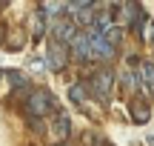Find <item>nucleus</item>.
Returning <instances> with one entry per match:
<instances>
[{"mask_svg":"<svg viewBox=\"0 0 154 146\" xmlns=\"http://www.w3.org/2000/svg\"><path fill=\"white\" fill-rule=\"evenodd\" d=\"M131 118H134V123H149V118H151V112H149V103L143 100V97H137V100L131 103Z\"/></svg>","mask_w":154,"mask_h":146,"instance_id":"nucleus-7","label":"nucleus"},{"mask_svg":"<svg viewBox=\"0 0 154 146\" xmlns=\"http://www.w3.org/2000/svg\"><path fill=\"white\" fill-rule=\"evenodd\" d=\"M66 60H69V46L66 43H51L49 55H46V66L51 72H63L66 69Z\"/></svg>","mask_w":154,"mask_h":146,"instance_id":"nucleus-3","label":"nucleus"},{"mask_svg":"<svg viewBox=\"0 0 154 146\" xmlns=\"http://www.w3.org/2000/svg\"><path fill=\"white\" fill-rule=\"evenodd\" d=\"M86 89H88L86 83H74L72 89H69V97H72V100L77 103V106H80V103H86V95H88Z\"/></svg>","mask_w":154,"mask_h":146,"instance_id":"nucleus-9","label":"nucleus"},{"mask_svg":"<svg viewBox=\"0 0 154 146\" xmlns=\"http://www.w3.org/2000/svg\"><path fill=\"white\" fill-rule=\"evenodd\" d=\"M51 135H54V141H66V138L72 135V120H69V115H66V112H57V115H54Z\"/></svg>","mask_w":154,"mask_h":146,"instance_id":"nucleus-6","label":"nucleus"},{"mask_svg":"<svg viewBox=\"0 0 154 146\" xmlns=\"http://www.w3.org/2000/svg\"><path fill=\"white\" fill-rule=\"evenodd\" d=\"M88 34H91V57H97V60H109L111 55H114V46L106 40V34H97L88 29Z\"/></svg>","mask_w":154,"mask_h":146,"instance_id":"nucleus-4","label":"nucleus"},{"mask_svg":"<svg viewBox=\"0 0 154 146\" xmlns=\"http://www.w3.org/2000/svg\"><path fill=\"white\" fill-rule=\"evenodd\" d=\"M123 86H126L128 92H137V89H140V83H137V78H134L131 72H126V75H123Z\"/></svg>","mask_w":154,"mask_h":146,"instance_id":"nucleus-15","label":"nucleus"},{"mask_svg":"<svg viewBox=\"0 0 154 146\" xmlns=\"http://www.w3.org/2000/svg\"><path fill=\"white\" fill-rule=\"evenodd\" d=\"M9 83L11 86H20V89H29V80L23 78L20 72H9Z\"/></svg>","mask_w":154,"mask_h":146,"instance_id":"nucleus-13","label":"nucleus"},{"mask_svg":"<svg viewBox=\"0 0 154 146\" xmlns=\"http://www.w3.org/2000/svg\"><path fill=\"white\" fill-rule=\"evenodd\" d=\"M32 29H34V37H43V32H46V14H43L40 9H37V14H34Z\"/></svg>","mask_w":154,"mask_h":146,"instance_id":"nucleus-10","label":"nucleus"},{"mask_svg":"<svg viewBox=\"0 0 154 146\" xmlns=\"http://www.w3.org/2000/svg\"><path fill=\"white\" fill-rule=\"evenodd\" d=\"M140 80H143L146 92L154 95V63H143V66H140Z\"/></svg>","mask_w":154,"mask_h":146,"instance_id":"nucleus-8","label":"nucleus"},{"mask_svg":"<svg viewBox=\"0 0 154 146\" xmlns=\"http://www.w3.org/2000/svg\"><path fill=\"white\" fill-rule=\"evenodd\" d=\"M0 43H3V29H0Z\"/></svg>","mask_w":154,"mask_h":146,"instance_id":"nucleus-17","label":"nucleus"},{"mask_svg":"<svg viewBox=\"0 0 154 146\" xmlns=\"http://www.w3.org/2000/svg\"><path fill=\"white\" fill-rule=\"evenodd\" d=\"M149 37H151V40H154V26H151V29H149Z\"/></svg>","mask_w":154,"mask_h":146,"instance_id":"nucleus-16","label":"nucleus"},{"mask_svg":"<svg viewBox=\"0 0 154 146\" xmlns=\"http://www.w3.org/2000/svg\"><path fill=\"white\" fill-rule=\"evenodd\" d=\"M26 112H32L34 118H46V115H51V112H60L57 109V100H54V95L51 92H46V89H32V95L26 97Z\"/></svg>","mask_w":154,"mask_h":146,"instance_id":"nucleus-1","label":"nucleus"},{"mask_svg":"<svg viewBox=\"0 0 154 146\" xmlns=\"http://www.w3.org/2000/svg\"><path fill=\"white\" fill-rule=\"evenodd\" d=\"M83 143H86V146H103V135H97V132H86V135H83Z\"/></svg>","mask_w":154,"mask_h":146,"instance_id":"nucleus-14","label":"nucleus"},{"mask_svg":"<svg viewBox=\"0 0 154 146\" xmlns=\"http://www.w3.org/2000/svg\"><path fill=\"white\" fill-rule=\"evenodd\" d=\"M69 49H72L74 57H83V60H86V57H91V34H88V32H77V37L72 40V46H69Z\"/></svg>","mask_w":154,"mask_h":146,"instance_id":"nucleus-5","label":"nucleus"},{"mask_svg":"<svg viewBox=\"0 0 154 146\" xmlns=\"http://www.w3.org/2000/svg\"><path fill=\"white\" fill-rule=\"evenodd\" d=\"M63 9H66L63 3H40V11L43 14H60Z\"/></svg>","mask_w":154,"mask_h":146,"instance_id":"nucleus-12","label":"nucleus"},{"mask_svg":"<svg viewBox=\"0 0 154 146\" xmlns=\"http://www.w3.org/2000/svg\"><path fill=\"white\" fill-rule=\"evenodd\" d=\"M111 83H114V75H111V69H100L97 75H94L91 80H88V92H91L94 97H97L100 103H109L111 97Z\"/></svg>","mask_w":154,"mask_h":146,"instance_id":"nucleus-2","label":"nucleus"},{"mask_svg":"<svg viewBox=\"0 0 154 146\" xmlns=\"http://www.w3.org/2000/svg\"><path fill=\"white\" fill-rule=\"evenodd\" d=\"M106 40H109V43L117 49V46H120V40H123V29H117V26L109 29V32H106Z\"/></svg>","mask_w":154,"mask_h":146,"instance_id":"nucleus-11","label":"nucleus"}]
</instances>
